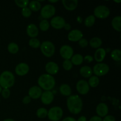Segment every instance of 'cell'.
I'll list each match as a JSON object with an SVG mask.
<instances>
[{
  "label": "cell",
  "mask_w": 121,
  "mask_h": 121,
  "mask_svg": "<svg viewBox=\"0 0 121 121\" xmlns=\"http://www.w3.org/2000/svg\"><path fill=\"white\" fill-rule=\"evenodd\" d=\"M61 2L64 7L68 11L74 10L78 5V0H63Z\"/></svg>",
  "instance_id": "d6986e66"
},
{
  "label": "cell",
  "mask_w": 121,
  "mask_h": 121,
  "mask_svg": "<svg viewBox=\"0 0 121 121\" xmlns=\"http://www.w3.org/2000/svg\"><path fill=\"white\" fill-rule=\"evenodd\" d=\"M111 58L116 61H119L121 60V51L119 49H115L111 52Z\"/></svg>",
  "instance_id": "83f0119b"
},
{
  "label": "cell",
  "mask_w": 121,
  "mask_h": 121,
  "mask_svg": "<svg viewBox=\"0 0 121 121\" xmlns=\"http://www.w3.org/2000/svg\"><path fill=\"white\" fill-rule=\"evenodd\" d=\"M96 112L98 117H105L108 115L109 112L108 106L105 103H100L98 104L96 108Z\"/></svg>",
  "instance_id": "e0dca14e"
},
{
  "label": "cell",
  "mask_w": 121,
  "mask_h": 121,
  "mask_svg": "<svg viewBox=\"0 0 121 121\" xmlns=\"http://www.w3.org/2000/svg\"><path fill=\"white\" fill-rule=\"evenodd\" d=\"M45 69L47 72V74L52 76L57 74L59 70V66L54 61H50L47 63L45 66Z\"/></svg>",
  "instance_id": "9a60e30c"
},
{
  "label": "cell",
  "mask_w": 121,
  "mask_h": 121,
  "mask_svg": "<svg viewBox=\"0 0 121 121\" xmlns=\"http://www.w3.org/2000/svg\"><path fill=\"white\" fill-rule=\"evenodd\" d=\"M31 101V98L29 96H26L24 98L22 99V103L25 105H27V104H30Z\"/></svg>",
  "instance_id": "ab89813d"
},
{
  "label": "cell",
  "mask_w": 121,
  "mask_h": 121,
  "mask_svg": "<svg viewBox=\"0 0 121 121\" xmlns=\"http://www.w3.org/2000/svg\"><path fill=\"white\" fill-rule=\"evenodd\" d=\"M64 28L66 30H69L71 29V26L70 24L69 23H66V24L65 25V27Z\"/></svg>",
  "instance_id": "f6af8a7d"
},
{
  "label": "cell",
  "mask_w": 121,
  "mask_h": 121,
  "mask_svg": "<svg viewBox=\"0 0 121 121\" xmlns=\"http://www.w3.org/2000/svg\"><path fill=\"white\" fill-rule=\"evenodd\" d=\"M80 74L85 78H91L93 74V70L91 67L87 66H82L80 69Z\"/></svg>",
  "instance_id": "44dd1931"
},
{
  "label": "cell",
  "mask_w": 121,
  "mask_h": 121,
  "mask_svg": "<svg viewBox=\"0 0 121 121\" xmlns=\"http://www.w3.org/2000/svg\"><path fill=\"white\" fill-rule=\"evenodd\" d=\"M42 93V89L39 86H34L30 88L28 91V96L31 99H37L41 97Z\"/></svg>",
  "instance_id": "2e32d148"
},
{
  "label": "cell",
  "mask_w": 121,
  "mask_h": 121,
  "mask_svg": "<svg viewBox=\"0 0 121 121\" xmlns=\"http://www.w3.org/2000/svg\"><path fill=\"white\" fill-rule=\"evenodd\" d=\"M41 100L43 104L46 105L52 104L54 98V94L52 91H44L41 96Z\"/></svg>",
  "instance_id": "5bb4252c"
},
{
  "label": "cell",
  "mask_w": 121,
  "mask_h": 121,
  "mask_svg": "<svg viewBox=\"0 0 121 121\" xmlns=\"http://www.w3.org/2000/svg\"><path fill=\"white\" fill-rule=\"evenodd\" d=\"M60 93L65 96H70L72 94V89L67 84H62L59 87Z\"/></svg>",
  "instance_id": "7402d4cb"
},
{
  "label": "cell",
  "mask_w": 121,
  "mask_h": 121,
  "mask_svg": "<svg viewBox=\"0 0 121 121\" xmlns=\"http://www.w3.org/2000/svg\"><path fill=\"white\" fill-rule=\"evenodd\" d=\"M47 113H48V111L46 108H40L38 109L37 111L36 115L38 118L43 119V118H45L47 117Z\"/></svg>",
  "instance_id": "1f68e13d"
},
{
  "label": "cell",
  "mask_w": 121,
  "mask_h": 121,
  "mask_svg": "<svg viewBox=\"0 0 121 121\" xmlns=\"http://www.w3.org/2000/svg\"><path fill=\"white\" fill-rule=\"evenodd\" d=\"M73 48L69 45H63L60 49V54L65 60H70L73 56Z\"/></svg>",
  "instance_id": "9c48e42d"
},
{
  "label": "cell",
  "mask_w": 121,
  "mask_h": 121,
  "mask_svg": "<svg viewBox=\"0 0 121 121\" xmlns=\"http://www.w3.org/2000/svg\"><path fill=\"white\" fill-rule=\"evenodd\" d=\"M89 43L91 47L98 49V48H100V46L102 45V40H101L100 38L98 37H95L90 40Z\"/></svg>",
  "instance_id": "cb8c5ba5"
},
{
  "label": "cell",
  "mask_w": 121,
  "mask_h": 121,
  "mask_svg": "<svg viewBox=\"0 0 121 121\" xmlns=\"http://www.w3.org/2000/svg\"><path fill=\"white\" fill-rule=\"evenodd\" d=\"M15 83V76L10 71L6 70L0 74V86L3 89H9Z\"/></svg>",
  "instance_id": "3957f363"
},
{
  "label": "cell",
  "mask_w": 121,
  "mask_h": 121,
  "mask_svg": "<svg viewBox=\"0 0 121 121\" xmlns=\"http://www.w3.org/2000/svg\"><path fill=\"white\" fill-rule=\"evenodd\" d=\"M83 60H85L86 62L90 63L93 61V57L91 55H86L84 57Z\"/></svg>",
  "instance_id": "f35d334b"
},
{
  "label": "cell",
  "mask_w": 121,
  "mask_h": 121,
  "mask_svg": "<svg viewBox=\"0 0 121 121\" xmlns=\"http://www.w3.org/2000/svg\"><path fill=\"white\" fill-rule=\"evenodd\" d=\"M89 121H102V119L98 116H94L90 119Z\"/></svg>",
  "instance_id": "b9f144b4"
},
{
  "label": "cell",
  "mask_w": 121,
  "mask_h": 121,
  "mask_svg": "<svg viewBox=\"0 0 121 121\" xmlns=\"http://www.w3.org/2000/svg\"><path fill=\"white\" fill-rule=\"evenodd\" d=\"M21 14L24 17L28 18L31 15L32 11L28 7H26V8H24L22 9Z\"/></svg>",
  "instance_id": "d590c367"
},
{
  "label": "cell",
  "mask_w": 121,
  "mask_h": 121,
  "mask_svg": "<svg viewBox=\"0 0 121 121\" xmlns=\"http://www.w3.org/2000/svg\"><path fill=\"white\" fill-rule=\"evenodd\" d=\"M110 15V9L105 5H100L94 9V16L99 19H105Z\"/></svg>",
  "instance_id": "52a82bcc"
},
{
  "label": "cell",
  "mask_w": 121,
  "mask_h": 121,
  "mask_svg": "<svg viewBox=\"0 0 121 121\" xmlns=\"http://www.w3.org/2000/svg\"><path fill=\"white\" fill-rule=\"evenodd\" d=\"M65 24H66L65 20L60 16L54 17L50 21V25L52 27L56 30H60L64 28Z\"/></svg>",
  "instance_id": "8fae6325"
},
{
  "label": "cell",
  "mask_w": 121,
  "mask_h": 121,
  "mask_svg": "<svg viewBox=\"0 0 121 121\" xmlns=\"http://www.w3.org/2000/svg\"><path fill=\"white\" fill-rule=\"evenodd\" d=\"M89 42L86 39L82 38L79 41V45L82 47V48H85L88 46Z\"/></svg>",
  "instance_id": "74e56055"
},
{
  "label": "cell",
  "mask_w": 121,
  "mask_h": 121,
  "mask_svg": "<svg viewBox=\"0 0 121 121\" xmlns=\"http://www.w3.org/2000/svg\"><path fill=\"white\" fill-rule=\"evenodd\" d=\"M58 0H56V1H52V0H48V2H50V3H56V2H58Z\"/></svg>",
  "instance_id": "bcb514c9"
},
{
  "label": "cell",
  "mask_w": 121,
  "mask_h": 121,
  "mask_svg": "<svg viewBox=\"0 0 121 121\" xmlns=\"http://www.w3.org/2000/svg\"><path fill=\"white\" fill-rule=\"evenodd\" d=\"M2 88L1 87V86H0V93H1V91H2Z\"/></svg>",
  "instance_id": "681fc988"
},
{
  "label": "cell",
  "mask_w": 121,
  "mask_h": 121,
  "mask_svg": "<svg viewBox=\"0 0 121 121\" xmlns=\"http://www.w3.org/2000/svg\"><path fill=\"white\" fill-rule=\"evenodd\" d=\"M27 34L31 38H35L39 35V28L34 24H30L26 28Z\"/></svg>",
  "instance_id": "ac0fdd59"
},
{
  "label": "cell",
  "mask_w": 121,
  "mask_h": 121,
  "mask_svg": "<svg viewBox=\"0 0 121 121\" xmlns=\"http://www.w3.org/2000/svg\"><path fill=\"white\" fill-rule=\"evenodd\" d=\"M39 87L45 91H51L56 85V80L54 77L48 74H43L37 80Z\"/></svg>",
  "instance_id": "7a4b0ae2"
},
{
  "label": "cell",
  "mask_w": 121,
  "mask_h": 121,
  "mask_svg": "<svg viewBox=\"0 0 121 121\" xmlns=\"http://www.w3.org/2000/svg\"><path fill=\"white\" fill-rule=\"evenodd\" d=\"M115 2H116V3H119V2H121V0H119V1H114Z\"/></svg>",
  "instance_id": "c3c4849f"
},
{
  "label": "cell",
  "mask_w": 121,
  "mask_h": 121,
  "mask_svg": "<svg viewBox=\"0 0 121 121\" xmlns=\"http://www.w3.org/2000/svg\"><path fill=\"white\" fill-rule=\"evenodd\" d=\"M71 62L73 64V65L76 66H79L82 65L83 62V57L82 55L80 54H76L72 56L71 58Z\"/></svg>",
  "instance_id": "d4e9b609"
},
{
  "label": "cell",
  "mask_w": 121,
  "mask_h": 121,
  "mask_svg": "<svg viewBox=\"0 0 121 121\" xmlns=\"http://www.w3.org/2000/svg\"><path fill=\"white\" fill-rule=\"evenodd\" d=\"M40 50L44 56L51 57L55 53V46L50 41H43L40 47Z\"/></svg>",
  "instance_id": "277c9868"
},
{
  "label": "cell",
  "mask_w": 121,
  "mask_h": 121,
  "mask_svg": "<svg viewBox=\"0 0 121 121\" xmlns=\"http://www.w3.org/2000/svg\"><path fill=\"white\" fill-rule=\"evenodd\" d=\"M56 13V8L51 4H47L41 9L40 14L44 20L50 18Z\"/></svg>",
  "instance_id": "ba28073f"
},
{
  "label": "cell",
  "mask_w": 121,
  "mask_h": 121,
  "mask_svg": "<svg viewBox=\"0 0 121 121\" xmlns=\"http://www.w3.org/2000/svg\"><path fill=\"white\" fill-rule=\"evenodd\" d=\"M28 44H29V46L33 48H38L41 46V43L40 40H38L36 38H31L30 39Z\"/></svg>",
  "instance_id": "4dcf8cb0"
},
{
  "label": "cell",
  "mask_w": 121,
  "mask_h": 121,
  "mask_svg": "<svg viewBox=\"0 0 121 121\" xmlns=\"http://www.w3.org/2000/svg\"><path fill=\"white\" fill-rule=\"evenodd\" d=\"M102 121H116V119L113 116L106 115V117H104Z\"/></svg>",
  "instance_id": "60d3db41"
},
{
  "label": "cell",
  "mask_w": 121,
  "mask_h": 121,
  "mask_svg": "<svg viewBox=\"0 0 121 121\" xmlns=\"http://www.w3.org/2000/svg\"><path fill=\"white\" fill-rule=\"evenodd\" d=\"M63 69L66 71H69L73 67V64L70 60H65L63 63Z\"/></svg>",
  "instance_id": "e575fe53"
},
{
  "label": "cell",
  "mask_w": 121,
  "mask_h": 121,
  "mask_svg": "<svg viewBox=\"0 0 121 121\" xmlns=\"http://www.w3.org/2000/svg\"><path fill=\"white\" fill-rule=\"evenodd\" d=\"M0 102H1V100H0Z\"/></svg>",
  "instance_id": "f907efd6"
},
{
  "label": "cell",
  "mask_w": 121,
  "mask_h": 121,
  "mask_svg": "<svg viewBox=\"0 0 121 121\" xmlns=\"http://www.w3.org/2000/svg\"><path fill=\"white\" fill-rule=\"evenodd\" d=\"M28 8L33 11H39L41 9V5L39 1H31L29 2Z\"/></svg>",
  "instance_id": "484cf974"
},
{
  "label": "cell",
  "mask_w": 121,
  "mask_h": 121,
  "mask_svg": "<svg viewBox=\"0 0 121 121\" xmlns=\"http://www.w3.org/2000/svg\"><path fill=\"white\" fill-rule=\"evenodd\" d=\"M93 73L96 76L100 77L105 76L109 71V67L108 65L104 63H98L94 66L93 68Z\"/></svg>",
  "instance_id": "8992f818"
},
{
  "label": "cell",
  "mask_w": 121,
  "mask_h": 121,
  "mask_svg": "<svg viewBox=\"0 0 121 121\" xmlns=\"http://www.w3.org/2000/svg\"><path fill=\"white\" fill-rule=\"evenodd\" d=\"M67 106L71 113L74 115L79 114L82 110V100L79 95H70L67 100Z\"/></svg>",
  "instance_id": "6da1fadb"
},
{
  "label": "cell",
  "mask_w": 121,
  "mask_h": 121,
  "mask_svg": "<svg viewBox=\"0 0 121 121\" xmlns=\"http://www.w3.org/2000/svg\"><path fill=\"white\" fill-rule=\"evenodd\" d=\"M30 1L28 0H15V3L20 8H22L27 7L29 4Z\"/></svg>",
  "instance_id": "836d02e7"
},
{
  "label": "cell",
  "mask_w": 121,
  "mask_h": 121,
  "mask_svg": "<svg viewBox=\"0 0 121 121\" xmlns=\"http://www.w3.org/2000/svg\"><path fill=\"white\" fill-rule=\"evenodd\" d=\"M89 86L92 87H96L99 85V79L98 77L96 76H92L88 80Z\"/></svg>",
  "instance_id": "f1b7e54d"
},
{
  "label": "cell",
  "mask_w": 121,
  "mask_h": 121,
  "mask_svg": "<svg viewBox=\"0 0 121 121\" xmlns=\"http://www.w3.org/2000/svg\"><path fill=\"white\" fill-rule=\"evenodd\" d=\"M106 51L104 48H99L96 50L94 55L95 60L98 63H101L106 57Z\"/></svg>",
  "instance_id": "ffe728a7"
},
{
  "label": "cell",
  "mask_w": 121,
  "mask_h": 121,
  "mask_svg": "<svg viewBox=\"0 0 121 121\" xmlns=\"http://www.w3.org/2000/svg\"><path fill=\"white\" fill-rule=\"evenodd\" d=\"M7 49H8V51L9 52V53H10L11 54H16L19 51L18 45L15 43H10L8 45Z\"/></svg>",
  "instance_id": "4316f807"
},
{
  "label": "cell",
  "mask_w": 121,
  "mask_h": 121,
  "mask_svg": "<svg viewBox=\"0 0 121 121\" xmlns=\"http://www.w3.org/2000/svg\"><path fill=\"white\" fill-rule=\"evenodd\" d=\"M3 121H15L13 120V119H4Z\"/></svg>",
  "instance_id": "7dc6e473"
},
{
  "label": "cell",
  "mask_w": 121,
  "mask_h": 121,
  "mask_svg": "<svg viewBox=\"0 0 121 121\" xmlns=\"http://www.w3.org/2000/svg\"><path fill=\"white\" fill-rule=\"evenodd\" d=\"M77 91L80 95H85L89 92L90 90V86L86 80H80L77 82L76 84Z\"/></svg>",
  "instance_id": "30bf717a"
},
{
  "label": "cell",
  "mask_w": 121,
  "mask_h": 121,
  "mask_svg": "<svg viewBox=\"0 0 121 121\" xmlns=\"http://www.w3.org/2000/svg\"><path fill=\"white\" fill-rule=\"evenodd\" d=\"M29 70V66L27 63H21L17 65L15 69V72L19 76H23L28 73Z\"/></svg>",
  "instance_id": "7c38bea8"
},
{
  "label": "cell",
  "mask_w": 121,
  "mask_h": 121,
  "mask_svg": "<svg viewBox=\"0 0 121 121\" xmlns=\"http://www.w3.org/2000/svg\"><path fill=\"white\" fill-rule=\"evenodd\" d=\"M1 95L4 99H7L11 95V92L9 89H3L1 91Z\"/></svg>",
  "instance_id": "8d00e7d4"
},
{
  "label": "cell",
  "mask_w": 121,
  "mask_h": 121,
  "mask_svg": "<svg viewBox=\"0 0 121 121\" xmlns=\"http://www.w3.org/2000/svg\"><path fill=\"white\" fill-rule=\"evenodd\" d=\"M95 17L93 15H89L88 17L85 18V21H84V24L87 27H91L94 25L95 22Z\"/></svg>",
  "instance_id": "f546056e"
},
{
  "label": "cell",
  "mask_w": 121,
  "mask_h": 121,
  "mask_svg": "<svg viewBox=\"0 0 121 121\" xmlns=\"http://www.w3.org/2000/svg\"><path fill=\"white\" fill-rule=\"evenodd\" d=\"M39 27L40 29L43 31H46L48 30L50 28V23L47 20H41V22L39 24Z\"/></svg>",
  "instance_id": "d6a6232c"
},
{
  "label": "cell",
  "mask_w": 121,
  "mask_h": 121,
  "mask_svg": "<svg viewBox=\"0 0 121 121\" xmlns=\"http://www.w3.org/2000/svg\"><path fill=\"white\" fill-rule=\"evenodd\" d=\"M112 26L115 30L118 32L121 31V17H115L112 20Z\"/></svg>",
  "instance_id": "603a6c76"
},
{
  "label": "cell",
  "mask_w": 121,
  "mask_h": 121,
  "mask_svg": "<svg viewBox=\"0 0 121 121\" xmlns=\"http://www.w3.org/2000/svg\"><path fill=\"white\" fill-rule=\"evenodd\" d=\"M62 121H77L74 118H72V117H66V118H65V119H63Z\"/></svg>",
  "instance_id": "7bdbcfd3"
},
{
  "label": "cell",
  "mask_w": 121,
  "mask_h": 121,
  "mask_svg": "<svg viewBox=\"0 0 121 121\" xmlns=\"http://www.w3.org/2000/svg\"><path fill=\"white\" fill-rule=\"evenodd\" d=\"M83 37V34L82 32L79 30H73L69 32L67 35L68 40L70 41L73 42H76L79 41L80 39H82Z\"/></svg>",
  "instance_id": "4fadbf2b"
},
{
  "label": "cell",
  "mask_w": 121,
  "mask_h": 121,
  "mask_svg": "<svg viewBox=\"0 0 121 121\" xmlns=\"http://www.w3.org/2000/svg\"><path fill=\"white\" fill-rule=\"evenodd\" d=\"M63 111L59 106H54L49 109L47 113L48 119L52 121H59L62 118Z\"/></svg>",
  "instance_id": "5b68a950"
},
{
  "label": "cell",
  "mask_w": 121,
  "mask_h": 121,
  "mask_svg": "<svg viewBox=\"0 0 121 121\" xmlns=\"http://www.w3.org/2000/svg\"><path fill=\"white\" fill-rule=\"evenodd\" d=\"M87 121V119H86V117L85 116H81L80 117H79V119H78L77 121Z\"/></svg>",
  "instance_id": "ee69618b"
}]
</instances>
